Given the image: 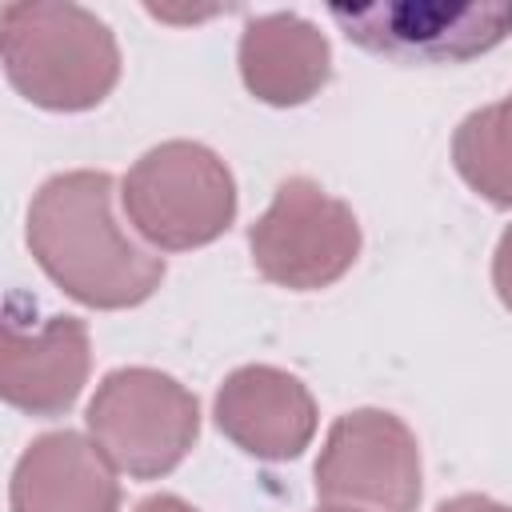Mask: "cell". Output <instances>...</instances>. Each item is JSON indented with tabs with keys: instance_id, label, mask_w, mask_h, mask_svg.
Returning a JSON list of instances; mask_svg holds the SVG:
<instances>
[{
	"instance_id": "obj_1",
	"label": "cell",
	"mask_w": 512,
	"mask_h": 512,
	"mask_svg": "<svg viewBox=\"0 0 512 512\" xmlns=\"http://www.w3.org/2000/svg\"><path fill=\"white\" fill-rule=\"evenodd\" d=\"M108 172H60L28 204V248L44 276L84 308L144 304L164 280V256L136 244L112 212Z\"/></svg>"
},
{
	"instance_id": "obj_2",
	"label": "cell",
	"mask_w": 512,
	"mask_h": 512,
	"mask_svg": "<svg viewBox=\"0 0 512 512\" xmlns=\"http://www.w3.org/2000/svg\"><path fill=\"white\" fill-rule=\"evenodd\" d=\"M0 52L8 84L44 112H88L120 80L112 28L68 0L8 4L0 12Z\"/></svg>"
},
{
	"instance_id": "obj_3",
	"label": "cell",
	"mask_w": 512,
	"mask_h": 512,
	"mask_svg": "<svg viewBox=\"0 0 512 512\" xmlns=\"http://www.w3.org/2000/svg\"><path fill=\"white\" fill-rule=\"evenodd\" d=\"M128 224L160 252H192L220 240L236 220V180L228 164L196 140L148 148L120 180Z\"/></svg>"
},
{
	"instance_id": "obj_4",
	"label": "cell",
	"mask_w": 512,
	"mask_h": 512,
	"mask_svg": "<svg viewBox=\"0 0 512 512\" xmlns=\"http://www.w3.org/2000/svg\"><path fill=\"white\" fill-rule=\"evenodd\" d=\"M84 424L116 472L160 480L192 452L200 436V404L168 372L116 368L96 384Z\"/></svg>"
},
{
	"instance_id": "obj_5",
	"label": "cell",
	"mask_w": 512,
	"mask_h": 512,
	"mask_svg": "<svg viewBox=\"0 0 512 512\" xmlns=\"http://www.w3.org/2000/svg\"><path fill=\"white\" fill-rule=\"evenodd\" d=\"M256 272L288 292H320L336 284L360 256L356 212L308 176H288L264 216L248 228Z\"/></svg>"
},
{
	"instance_id": "obj_6",
	"label": "cell",
	"mask_w": 512,
	"mask_h": 512,
	"mask_svg": "<svg viewBox=\"0 0 512 512\" xmlns=\"http://www.w3.org/2000/svg\"><path fill=\"white\" fill-rule=\"evenodd\" d=\"M328 16L364 52L404 64H464L512 32V4L480 0H384L332 4Z\"/></svg>"
},
{
	"instance_id": "obj_7",
	"label": "cell",
	"mask_w": 512,
	"mask_h": 512,
	"mask_svg": "<svg viewBox=\"0 0 512 512\" xmlns=\"http://www.w3.org/2000/svg\"><path fill=\"white\" fill-rule=\"evenodd\" d=\"M316 496L344 512H416L420 444L412 428L384 408L344 412L324 436Z\"/></svg>"
},
{
	"instance_id": "obj_8",
	"label": "cell",
	"mask_w": 512,
	"mask_h": 512,
	"mask_svg": "<svg viewBox=\"0 0 512 512\" xmlns=\"http://www.w3.org/2000/svg\"><path fill=\"white\" fill-rule=\"evenodd\" d=\"M92 348L88 324L76 316H44L40 324L20 316V300H8L0 336V396L28 416H60L88 384Z\"/></svg>"
},
{
	"instance_id": "obj_9",
	"label": "cell",
	"mask_w": 512,
	"mask_h": 512,
	"mask_svg": "<svg viewBox=\"0 0 512 512\" xmlns=\"http://www.w3.org/2000/svg\"><path fill=\"white\" fill-rule=\"evenodd\" d=\"M216 428L256 460H296L316 436V400L284 368L244 364L224 376L212 400Z\"/></svg>"
},
{
	"instance_id": "obj_10",
	"label": "cell",
	"mask_w": 512,
	"mask_h": 512,
	"mask_svg": "<svg viewBox=\"0 0 512 512\" xmlns=\"http://www.w3.org/2000/svg\"><path fill=\"white\" fill-rule=\"evenodd\" d=\"M12 512H116L120 480L100 444L84 432L36 436L8 480Z\"/></svg>"
},
{
	"instance_id": "obj_11",
	"label": "cell",
	"mask_w": 512,
	"mask_h": 512,
	"mask_svg": "<svg viewBox=\"0 0 512 512\" xmlns=\"http://www.w3.org/2000/svg\"><path fill=\"white\" fill-rule=\"evenodd\" d=\"M332 76L328 36L296 16L268 12L252 16L240 32V80L244 88L272 108H296L312 100Z\"/></svg>"
},
{
	"instance_id": "obj_12",
	"label": "cell",
	"mask_w": 512,
	"mask_h": 512,
	"mask_svg": "<svg viewBox=\"0 0 512 512\" xmlns=\"http://www.w3.org/2000/svg\"><path fill=\"white\" fill-rule=\"evenodd\" d=\"M460 180L492 208H512V92L468 112L452 136Z\"/></svg>"
},
{
	"instance_id": "obj_13",
	"label": "cell",
	"mask_w": 512,
	"mask_h": 512,
	"mask_svg": "<svg viewBox=\"0 0 512 512\" xmlns=\"http://www.w3.org/2000/svg\"><path fill=\"white\" fill-rule=\"evenodd\" d=\"M492 284H496L500 304L512 312V224L504 228V236H500V244H496V256H492Z\"/></svg>"
},
{
	"instance_id": "obj_14",
	"label": "cell",
	"mask_w": 512,
	"mask_h": 512,
	"mask_svg": "<svg viewBox=\"0 0 512 512\" xmlns=\"http://www.w3.org/2000/svg\"><path fill=\"white\" fill-rule=\"evenodd\" d=\"M436 512H512L508 504L492 500V496H480V492H464V496H452L444 500Z\"/></svg>"
},
{
	"instance_id": "obj_15",
	"label": "cell",
	"mask_w": 512,
	"mask_h": 512,
	"mask_svg": "<svg viewBox=\"0 0 512 512\" xmlns=\"http://www.w3.org/2000/svg\"><path fill=\"white\" fill-rule=\"evenodd\" d=\"M136 512H196L188 500H180V496H172V492H160V496H148V500H140L136 504Z\"/></svg>"
},
{
	"instance_id": "obj_16",
	"label": "cell",
	"mask_w": 512,
	"mask_h": 512,
	"mask_svg": "<svg viewBox=\"0 0 512 512\" xmlns=\"http://www.w3.org/2000/svg\"><path fill=\"white\" fill-rule=\"evenodd\" d=\"M320 512H344V508H320Z\"/></svg>"
}]
</instances>
